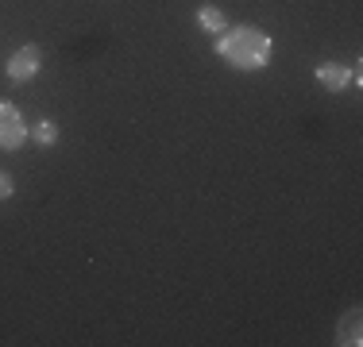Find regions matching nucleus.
<instances>
[{
  "mask_svg": "<svg viewBox=\"0 0 363 347\" xmlns=\"http://www.w3.org/2000/svg\"><path fill=\"white\" fill-rule=\"evenodd\" d=\"M336 343L340 347H359L363 343V312L359 309H348L336 324Z\"/></svg>",
  "mask_w": 363,
  "mask_h": 347,
  "instance_id": "nucleus-4",
  "label": "nucleus"
},
{
  "mask_svg": "<svg viewBox=\"0 0 363 347\" xmlns=\"http://www.w3.org/2000/svg\"><path fill=\"white\" fill-rule=\"evenodd\" d=\"M23 143H28L23 112L12 101H0V151H20Z\"/></svg>",
  "mask_w": 363,
  "mask_h": 347,
  "instance_id": "nucleus-2",
  "label": "nucleus"
},
{
  "mask_svg": "<svg viewBox=\"0 0 363 347\" xmlns=\"http://www.w3.org/2000/svg\"><path fill=\"white\" fill-rule=\"evenodd\" d=\"M8 81H16V85H23V81H31V77L43 69V50L35 47V42H28V47H20L12 58H8Z\"/></svg>",
  "mask_w": 363,
  "mask_h": 347,
  "instance_id": "nucleus-3",
  "label": "nucleus"
},
{
  "mask_svg": "<svg viewBox=\"0 0 363 347\" xmlns=\"http://www.w3.org/2000/svg\"><path fill=\"white\" fill-rule=\"evenodd\" d=\"M28 135L35 139L39 147H55V143H58V127H55V120H47V116L35 120V124L28 127Z\"/></svg>",
  "mask_w": 363,
  "mask_h": 347,
  "instance_id": "nucleus-7",
  "label": "nucleus"
},
{
  "mask_svg": "<svg viewBox=\"0 0 363 347\" xmlns=\"http://www.w3.org/2000/svg\"><path fill=\"white\" fill-rule=\"evenodd\" d=\"M197 23H201V31H213V35H220L224 28H228V20H224V12H220L217 4L197 8Z\"/></svg>",
  "mask_w": 363,
  "mask_h": 347,
  "instance_id": "nucleus-6",
  "label": "nucleus"
},
{
  "mask_svg": "<svg viewBox=\"0 0 363 347\" xmlns=\"http://www.w3.org/2000/svg\"><path fill=\"white\" fill-rule=\"evenodd\" d=\"M213 47H217L220 62H228L232 69H244V74L263 69L267 62H271V35H267L263 28H255V23H244V28H224Z\"/></svg>",
  "mask_w": 363,
  "mask_h": 347,
  "instance_id": "nucleus-1",
  "label": "nucleus"
},
{
  "mask_svg": "<svg viewBox=\"0 0 363 347\" xmlns=\"http://www.w3.org/2000/svg\"><path fill=\"white\" fill-rule=\"evenodd\" d=\"M12 193H16V178L8 170H0V201H8Z\"/></svg>",
  "mask_w": 363,
  "mask_h": 347,
  "instance_id": "nucleus-8",
  "label": "nucleus"
},
{
  "mask_svg": "<svg viewBox=\"0 0 363 347\" xmlns=\"http://www.w3.org/2000/svg\"><path fill=\"white\" fill-rule=\"evenodd\" d=\"M317 81H321L328 93H344L352 85V74H348V66H340V62H321L317 66Z\"/></svg>",
  "mask_w": 363,
  "mask_h": 347,
  "instance_id": "nucleus-5",
  "label": "nucleus"
}]
</instances>
